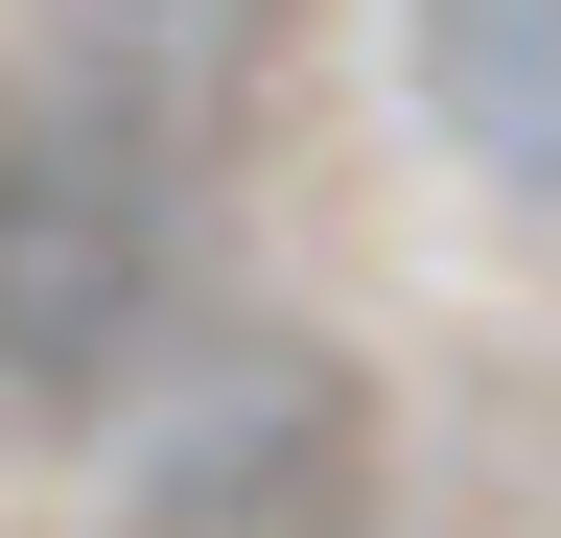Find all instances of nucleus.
I'll list each match as a JSON object with an SVG mask.
<instances>
[{
  "label": "nucleus",
  "mask_w": 561,
  "mask_h": 538,
  "mask_svg": "<svg viewBox=\"0 0 561 538\" xmlns=\"http://www.w3.org/2000/svg\"><path fill=\"white\" fill-rule=\"evenodd\" d=\"M210 117L164 94H0V422L47 445H117L140 398L210 352Z\"/></svg>",
  "instance_id": "obj_1"
},
{
  "label": "nucleus",
  "mask_w": 561,
  "mask_h": 538,
  "mask_svg": "<svg viewBox=\"0 0 561 538\" xmlns=\"http://www.w3.org/2000/svg\"><path fill=\"white\" fill-rule=\"evenodd\" d=\"M117 468H140V538H351L375 422H351V375H328V352L210 328V352L117 422Z\"/></svg>",
  "instance_id": "obj_2"
},
{
  "label": "nucleus",
  "mask_w": 561,
  "mask_h": 538,
  "mask_svg": "<svg viewBox=\"0 0 561 538\" xmlns=\"http://www.w3.org/2000/svg\"><path fill=\"white\" fill-rule=\"evenodd\" d=\"M398 71H421V117H445L468 187L561 211V0H398Z\"/></svg>",
  "instance_id": "obj_3"
},
{
  "label": "nucleus",
  "mask_w": 561,
  "mask_h": 538,
  "mask_svg": "<svg viewBox=\"0 0 561 538\" xmlns=\"http://www.w3.org/2000/svg\"><path fill=\"white\" fill-rule=\"evenodd\" d=\"M47 24H70V71H94V94H164V117H210V94L280 47V0H47Z\"/></svg>",
  "instance_id": "obj_4"
}]
</instances>
